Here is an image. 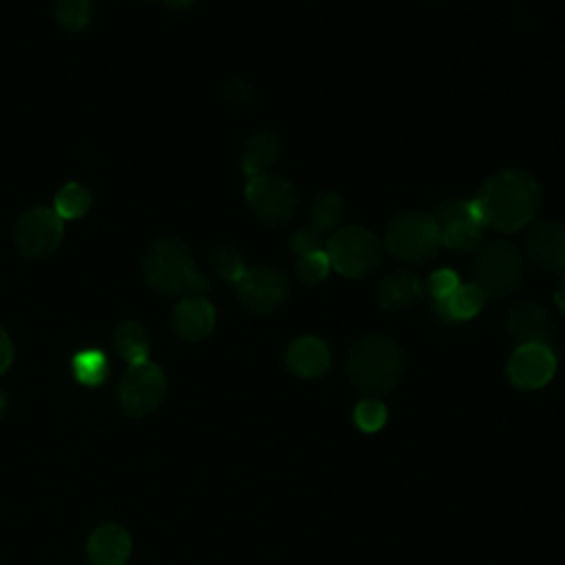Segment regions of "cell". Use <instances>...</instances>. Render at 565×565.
Instances as JSON below:
<instances>
[{
	"instance_id": "277c9868",
	"label": "cell",
	"mask_w": 565,
	"mask_h": 565,
	"mask_svg": "<svg viewBox=\"0 0 565 565\" xmlns=\"http://www.w3.org/2000/svg\"><path fill=\"white\" fill-rule=\"evenodd\" d=\"M324 252L331 269L347 278H364L382 263L380 238L371 230L358 225H349L331 234Z\"/></svg>"
},
{
	"instance_id": "52a82bcc",
	"label": "cell",
	"mask_w": 565,
	"mask_h": 565,
	"mask_svg": "<svg viewBox=\"0 0 565 565\" xmlns=\"http://www.w3.org/2000/svg\"><path fill=\"white\" fill-rule=\"evenodd\" d=\"M117 395H119L121 408L130 417H143L161 404L166 395V375L150 360L139 364H128V371L119 382Z\"/></svg>"
},
{
	"instance_id": "5bb4252c",
	"label": "cell",
	"mask_w": 565,
	"mask_h": 565,
	"mask_svg": "<svg viewBox=\"0 0 565 565\" xmlns=\"http://www.w3.org/2000/svg\"><path fill=\"white\" fill-rule=\"evenodd\" d=\"M525 252L541 269L565 271V223H534L525 234Z\"/></svg>"
},
{
	"instance_id": "4fadbf2b",
	"label": "cell",
	"mask_w": 565,
	"mask_h": 565,
	"mask_svg": "<svg viewBox=\"0 0 565 565\" xmlns=\"http://www.w3.org/2000/svg\"><path fill=\"white\" fill-rule=\"evenodd\" d=\"M342 218V201L333 192H324L316 196L311 205V225L298 230L291 238V249L302 256L307 252L322 249L324 236L340 223Z\"/></svg>"
},
{
	"instance_id": "3957f363",
	"label": "cell",
	"mask_w": 565,
	"mask_h": 565,
	"mask_svg": "<svg viewBox=\"0 0 565 565\" xmlns=\"http://www.w3.org/2000/svg\"><path fill=\"white\" fill-rule=\"evenodd\" d=\"M143 274L150 287L163 294H203L207 280L194 269L188 249L174 238H161L143 256Z\"/></svg>"
},
{
	"instance_id": "8fae6325",
	"label": "cell",
	"mask_w": 565,
	"mask_h": 565,
	"mask_svg": "<svg viewBox=\"0 0 565 565\" xmlns=\"http://www.w3.org/2000/svg\"><path fill=\"white\" fill-rule=\"evenodd\" d=\"M556 371V355L545 344H519L508 360V377L516 388L545 386Z\"/></svg>"
},
{
	"instance_id": "ac0fdd59",
	"label": "cell",
	"mask_w": 565,
	"mask_h": 565,
	"mask_svg": "<svg viewBox=\"0 0 565 565\" xmlns=\"http://www.w3.org/2000/svg\"><path fill=\"white\" fill-rule=\"evenodd\" d=\"M214 320H216V313L212 302L201 296L183 298L172 313V327L177 335L188 342L207 338L214 327Z\"/></svg>"
},
{
	"instance_id": "7c38bea8",
	"label": "cell",
	"mask_w": 565,
	"mask_h": 565,
	"mask_svg": "<svg viewBox=\"0 0 565 565\" xmlns=\"http://www.w3.org/2000/svg\"><path fill=\"white\" fill-rule=\"evenodd\" d=\"M433 221L439 227L441 245L455 252H470L481 245L483 227L468 218L466 201H446L437 207Z\"/></svg>"
},
{
	"instance_id": "9c48e42d",
	"label": "cell",
	"mask_w": 565,
	"mask_h": 565,
	"mask_svg": "<svg viewBox=\"0 0 565 565\" xmlns=\"http://www.w3.org/2000/svg\"><path fill=\"white\" fill-rule=\"evenodd\" d=\"M238 302L254 313H269L289 296V280L280 269L252 267L236 282Z\"/></svg>"
},
{
	"instance_id": "603a6c76",
	"label": "cell",
	"mask_w": 565,
	"mask_h": 565,
	"mask_svg": "<svg viewBox=\"0 0 565 565\" xmlns=\"http://www.w3.org/2000/svg\"><path fill=\"white\" fill-rule=\"evenodd\" d=\"M71 366L75 380L88 388L102 386L108 377V358L99 349L77 351L71 360Z\"/></svg>"
},
{
	"instance_id": "2e32d148",
	"label": "cell",
	"mask_w": 565,
	"mask_h": 565,
	"mask_svg": "<svg viewBox=\"0 0 565 565\" xmlns=\"http://www.w3.org/2000/svg\"><path fill=\"white\" fill-rule=\"evenodd\" d=\"M130 550V534L117 523H104L93 530L86 545V554L93 565H126Z\"/></svg>"
},
{
	"instance_id": "83f0119b",
	"label": "cell",
	"mask_w": 565,
	"mask_h": 565,
	"mask_svg": "<svg viewBox=\"0 0 565 565\" xmlns=\"http://www.w3.org/2000/svg\"><path fill=\"white\" fill-rule=\"evenodd\" d=\"M386 417H388L386 406L375 397H366V399L358 402L355 411H353V422L364 433L380 430L386 424Z\"/></svg>"
},
{
	"instance_id": "ffe728a7",
	"label": "cell",
	"mask_w": 565,
	"mask_h": 565,
	"mask_svg": "<svg viewBox=\"0 0 565 565\" xmlns=\"http://www.w3.org/2000/svg\"><path fill=\"white\" fill-rule=\"evenodd\" d=\"M486 296L475 282H459L455 291H450L444 300L435 302V309L441 318L452 320V322H463L470 320L479 313Z\"/></svg>"
},
{
	"instance_id": "cb8c5ba5",
	"label": "cell",
	"mask_w": 565,
	"mask_h": 565,
	"mask_svg": "<svg viewBox=\"0 0 565 565\" xmlns=\"http://www.w3.org/2000/svg\"><path fill=\"white\" fill-rule=\"evenodd\" d=\"M90 205V194L84 185L79 183H66L57 190L55 194V212L57 216L64 221V218H77L82 216Z\"/></svg>"
},
{
	"instance_id": "4dcf8cb0",
	"label": "cell",
	"mask_w": 565,
	"mask_h": 565,
	"mask_svg": "<svg viewBox=\"0 0 565 565\" xmlns=\"http://www.w3.org/2000/svg\"><path fill=\"white\" fill-rule=\"evenodd\" d=\"M554 300H556V307L561 309V313H565V276L561 278V282H558V287H556Z\"/></svg>"
},
{
	"instance_id": "e0dca14e",
	"label": "cell",
	"mask_w": 565,
	"mask_h": 565,
	"mask_svg": "<svg viewBox=\"0 0 565 565\" xmlns=\"http://www.w3.org/2000/svg\"><path fill=\"white\" fill-rule=\"evenodd\" d=\"M285 362L298 377H320L331 366V351L320 338L300 335L287 347Z\"/></svg>"
},
{
	"instance_id": "44dd1931",
	"label": "cell",
	"mask_w": 565,
	"mask_h": 565,
	"mask_svg": "<svg viewBox=\"0 0 565 565\" xmlns=\"http://www.w3.org/2000/svg\"><path fill=\"white\" fill-rule=\"evenodd\" d=\"M278 150H280V143H278L276 135H271L267 130L252 135L245 143V148H243V154H241L243 172L249 179L265 174L269 170V166L276 161Z\"/></svg>"
},
{
	"instance_id": "ba28073f",
	"label": "cell",
	"mask_w": 565,
	"mask_h": 565,
	"mask_svg": "<svg viewBox=\"0 0 565 565\" xmlns=\"http://www.w3.org/2000/svg\"><path fill=\"white\" fill-rule=\"evenodd\" d=\"M245 199L254 214L267 225L285 223L296 207V192L291 183L278 174L252 177L245 188Z\"/></svg>"
},
{
	"instance_id": "6da1fadb",
	"label": "cell",
	"mask_w": 565,
	"mask_h": 565,
	"mask_svg": "<svg viewBox=\"0 0 565 565\" xmlns=\"http://www.w3.org/2000/svg\"><path fill=\"white\" fill-rule=\"evenodd\" d=\"M483 225L499 232H516L527 225L541 201L536 181L523 170H501L492 174L475 196Z\"/></svg>"
},
{
	"instance_id": "d6986e66",
	"label": "cell",
	"mask_w": 565,
	"mask_h": 565,
	"mask_svg": "<svg viewBox=\"0 0 565 565\" xmlns=\"http://www.w3.org/2000/svg\"><path fill=\"white\" fill-rule=\"evenodd\" d=\"M424 285L411 271H393L377 285V300L386 311H406L422 300Z\"/></svg>"
},
{
	"instance_id": "7402d4cb",
	"label": "cell",
	"mask_w": 565,
	"mask_h": 565,
	"mask_svg": "<svg viewBox=\"0 0 565 565\" xmlns=\"http://www.w3.org/2000/svg\"><path fill=\"white\" fill-rule=\"evenodd\" d=\"M115 349L128 364H139L148 360L150 338L139 322H121L115 329Z\"/></svg>"
},
{
	"instance_id": "30bf717a",
	"label": "cell",
	"mask_w": 565,
	"mask_h": 565,
	"mask_svg": "<svg viewBox=\"0 0 565 565\" xmlns=\"http://www.w3.org/2000/svg\"><path fill=\"white\" fill-rule=\"evenodd\" d=\"M62 232L64 225L55 210L31 207L15 223V245L26 258H42L57 247Z\"/></svg>"
},
{
	"instance_id": "7a4b0ae2",
	"label": "cell",
	"mask_w": 565,
	"mask_h": 565,
	"mask_svg": "<svg viewBox=\"0 0 565 565\" xmlns=\"http://www.w3.org/2000/svg\"><path fill=\"white\" fill-rule=\"evenodd\" d=\"M402 369V347L382 333L360 338L347 353V375L351 384L369 397L388 393L397 384Z\"/></svg>"
},
{
	"instance_id": "f1b7e54d",
	"label": "cell",
	"mask_w": 565,
	"mask_h": 565,
	"mask_svg": "<svg viewBox=\"0 0 565 565\" xmlns=\"http://www.w3.org/2000/svg\"><path fill=\"white\" fill-rule=\"evenodd\" d=\"M459 285V276L452 269H437L428 278V291L437 300H444L450 291H455Z\"/></svg>"
},
{
	"instance_id": "1f68e13d",
	"label": "cell",
	"mask_w": 565,
	"mask_h": 565,
	"mask_svg": "<svg viewBox=\"0 0 565 565\" xmlns=\"http://www.w3.org/2000/svg\"><path fill=\"white\" fill-rule=\"evenodd\" d=\"M170 7H185V4H190L192 0H166Z\"/></svg>"
},
{
	"instance_id": "d6a6232c",
	"label": "cell",
	"mask_w": 565,
	"mask_h": 565,
	"mask_svg": "<svg viewBox=\"0 0 565 565\" xmlns=\"http://www.w3.org/2000/svg\"><path fill=\"white\" fill-rule=\"evenodd\" d=\"M4 411H7V397L4 393H0V415H4Z\"/></svg>"
},
{
	"instance_id": "9a60e30c",
	"label": "cell",
	"mask_w": 565,
	"mask_h": 565,
	"mask_svg": "<svg viewBox=\"0 0 565 565\" xmlns=\"http://www.w3.org/2000/svg\"><path fill=\"white\" fill-rule=\"evenodd\" d=\"M508 333L521 344H545L552 342V322L547 311L534 302L514 305L505 316Z\"/></svg>"
},
{
	"instance_id": "d4e9b609",
	"label": "cell",
	"mask_w": 565,
	"mask_h": 565,
	"mask_svg": "<svg viewBox=\"0 0 565 565\" xmlns=\"http://www.w3.org/2000/svg\"><path fill=\"white\" fill-rule=\"evenodd\" d=\"M210 267L216 276H221L223 280H230V282H238L241 276L245 274V263L241 258V254L234 249V247H227V245H221L216 249H212L210 254Z\"/></svg>"
},
{
	"instance_id": "8992f818",
	"label": "cell",
	"mask_w": 565,
	"mask_h": 565,
	"mask_svg": "<svg viewBox=\"0 0 565 565\" xmlns=\"http://www.w3.org/2000/svg\"><path fill=\"white\" fill-rule=\"evenodd\" d=\"M386 247L406 263H426L441 247L439 227L424 212L397 214L386 227Z\"/></svg>"
},
{
	"instance_id": "484cf974",
	"label": "cell",
	"mask_w": 565,
	"mask_h": 565,
	"mask_svg": "<svg viewBox=\"0 0 565 565\" xmlns=\"http://www.w3.org/2000/svg\"><path fill=\"white\" fill-rule=\"evenodd\" d=\"M329 269H331V263H329V256L324 249L307 252V254L298 256V260H296V276L305 285L322 282L327 278Z\"/></svg>"
},
{
	"instance_id": "5b68a950",
	"label": "cell",
	"mask_w": 565,
	"mask_h": 565,
	"mask_svg": "<svg viewBox=\"0 0 565 565\" xmlns=\"http://www.w3.org/2000/svg\"><path fill=\"white\" fill-rule=\"evenodd\" d=\"M523 260L516 247L503 238L486 243L472 265V282L486 298H503L521 282Z\"/></svg>"
},
{
	"instance_id": "4316f807",
	"label": "cell",
	"mask_w": 565,
	"mask_h": 565,
	"mask_svg": "<svg viewBox=\"0 0 565 565\" xmlns=\"http://www.w3.org/2000/svg\"><path fill=\"white\" fill-rule=\"evenodd\" d=\"M55 20L68 31H82L90 20L88 0H57Z\"/></svg>"
},
{
	"instance_id": "f546056e",
	"label": "cell",
	"mask_w": 565,
	"mask_h": 565,
	"mask_svg": "<svg viewBox=\"0 0 565 565\" xmlns=\"http://www.w3.org/2000/svg\"><path fill=\"white\" fill-rule=\"evenodd\" d=\"M13 360V344L4 329H0V375L11 366Z\"/></svg>"
}]
</instances>
